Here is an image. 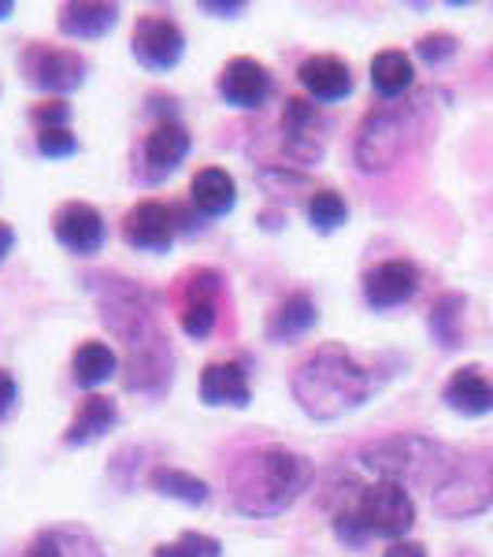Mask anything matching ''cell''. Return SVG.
<instances>
[{
    "label": "cell",
    "instance_id": "6da1fadb",
    "mask_svg": "<svg viewBox=\"0 0 493 557\" xmlns=\"http://www.w3.org/2000/svg\"><path fill=\"white\" fill-rule=\"evenodd\" d=\"M293 401L312 420H342L371 401L379 375L356 361L342 343H323L298 364L290 380Z\"/></svg>",
    "mask_w": 493,
    "mask_h": 557
},
{
    "label": "cell",
    "instance_id": "7a4b0ae2",
    "mask_svg": "<svg viewBox=\"0 0 493 557\" xmlns=\"http://www.w3.org/2000/svg\"><path fill=\"white\" fill-rule=\"evenodd\" d=\"M312 475L316 469L304 454H293L286 446H256L241 454L227 475L230 506L253 520L279 517L312 487Z\"/></svg>",
    "mask_w": 493,
    "mask_h": 557
},
{
    "label": "cell",
    "instance_id": "3957f363",
    "mask_svg": "<svg viewBox=\"0 0 493 557\" xmlns=\"http://www.w3.org/2000/svg\"><path fill=\"white\" fill-rule=\"evenodd\" d=\"M356 461H361V469L375 472L379 480L401 483L405 491L408 487L438 491L460 457L453 454V446L438 443V438L405 431V435H387V438H375V443L361 446Z\"/></svg>",
    "mask_w": 493,
    "mask_h": 557
},
{
    "label": "cell",
    "instance_id": "277c9868",
    "mask_svg": "<svg viewBox=\"0 0 493 557\" xmlns=\"http://www.w3.org/2000/svg\"><path fill=\"white\" fill-rule=\"evenodd\" d=\"M416 138V112L405 104H382L371 115H364L361 131H356V168L367 175L390 172L401 157L412 149Z\"/></svg>",
    "mask_w": 493,
    "mask_h": 557
},
{
    "label": "cell",
    "instance_id": "5b68a950",
    "mask_svg": "<svg viewBox=\"0 0 493 557\" xmlns=\"http://www.w3.org/2000/svg\"><path fill=\"white\" fill-rule=\"evenodd\" d=\"M493 506V457H460L434 491V513L445 520H468Z\"/></svg>",
    "mask_w": 493,
    "mask_h": 557
},
{
    "label": "cell",
    "instance_id": "8992f818",
    "mask_svg": "<svg viewBox=\"0 0 493 557\" xmlns=\"http://www.w3.org/2000/svg\"><path fill=\"white\" fill-rule=\"evenodd\" d=\"M97 309H101L108 331H115V338H123L127 349L164 335L156 327V317H152L146 294L134 283H127V278H104V286H97Z\"/></svg>",
    "mask_w": 493,
    "mask_h": 557
},
{
    "label": "cell",
    "instance_id": "52a82bcc",
    "mask_svg": "<svg viewBox=\"0 0 493 557\" xmlns=\"http://www.w3.org/2000/svg\"><path fill=\"white\" fill-rule=\"evenodd\" d=\"M20 71L23 78L41 94H75L86 83V60L75 49H56V45L30 41L20 52Z\"/></svg>",
    "mask_w": 493,
    "mask_h": 557
},
{
    "label": "cell",
    "instance_id": "ba28073f",
    "mask_svg": "<svg viewBox=\"0 0 493 557\" xmlns=\"http://www.w3.org/2000/svg\"><path fill=\"white\" fill-rule=\"evenodd\" d=\"M361 517L367 524L371 535H382V539H405L416 524V502L412 494L401 487V483H390V480H375L371 487L361 491Z\"/></svg>",
    "mask_w": 493,
    "mask_h": 557
},
{
    "label": "cell",
    "instance_id": "9c48e42d",
    "mask_svg": "<svg viewBox=\"0 0 493 557\" xmlns=\"http://www.w3.org/2000/svg\"><path fill=\"white\" fill-rule=\"evenodd\" d=\"M130 52L146 71H172L186 57V34L172 15H141L130 34Z\"/></svg>",
    "mask_w": 493,
    "mask_h": 557
},
{
    "label": "cell",
    "instance_id": "30bf717a",
    "mask_svg": "<svg viewBox=\"0 0 493 557\" xmlns=\"http://www.w3.org/2000/svg\"><path fill=\"white\" fill-rule=\"evenodd\" d=\"M127 372H123V383L134 394H146V398H164L167 386L175 380V354L167 346V338H149V343L127 349Z\"/></svg>",
    "mask_w": 493,
    "mask_h": 557
},
{
    "label": "cell",
    "instance_id": "8fae6325",
    "mask_svg": "<svg viewBox=\"0 0 493 557\" xmlns=\"http://www.w3.org/2000/svg\"><path fill=\"white\" fill-rule=\"evenodd\" d=\"M282 134H286V157L301 168H312L327 152V134L316 112V101L308 97H290L282 108Z\"/></svg>",
    "mask_w": 493,
    "mask_h": 557
},
{
    "label": "cell",
    "instance_id": "7c38bea8",
    "mask_svg": "<svg viewBox=\"0 0 493 557\" xmlns=\"http://www.w3.org/2000/svg\"><path fill=\"white\" fill-rule=\"evenodd\" d=\"M419 294V268L412 260H382V264L367 268L364 275V301L375 312H390L408 305Z\"/></svg>",
    "mask_w": 493,
    "mask_h": 557
},
{
    "label": "cell",
    "instance_id": "4fadbf2b",
    "mask_svg": "<svg viewBox=\"0 0 493 557\" xmlns=\"http://www.w3.org/2000/svg\"><path fill=\"white\" fill-rule=\"evenodd\" d=\"M52 235H56L60 246L75 257H93L104 249L108 227L104 215L86 201H67L60 205V212L52 215Z\"/></svg>",
    "mask_w": 493,
    "mask_h": 557
},
{
    "label": "cell",
    "instance_id": "5bb4252c",
    "mask_svg": "<svg viewBox=\"0 0 493 557\" xmlns=\"http://www.w3.org/2000/svg\"><path fill=\"white\" fill-rule=\"evenodd\" d=\"M123 238L141 253H167L175 242V215L164 201H138L123 215Z\"/></svg>",
    "mask_w": 493,
    "mask_h": 557
},
{
    "label": "cell",
    "instance_id": "9a60e30c",
    "mask_svg": "<svg viewBox=\"0 0 493 557\" xmlns=\"http://www.w3.org/2000/svg\"><path fill=\"white\" fill-rule=\"evenodd\" d=\"M271 89H275L271 71L253 57H235L219 71V97L230 108H260L271 97Z\"/></svg>",
    "mask_w": 493,
    "mask_h": 557
},
{
    "label": "cell",
    "instance_id": "2e32d148",
    "mask_svg": "<svg viewBox=\"0 0 493 557\" xmlns=\"http://www.w3.org/2000/svg\"><path fill=\"white\" fill-rule=\"evenodd\" d=\"M298 78L308 94V101H319V104H338L353 94V71L342 57H330V52H316V57L301 60L298 67Z\"/></svg>",
    "mask_w": 493,
    "mask_h": 557
},
{
    "label": "cell",
    "instance_id": "e0dca14e",
    "mask_svg": "<svg viewBox=\"0 0 493 557\" xmlns=\"http://www.w3.org/2000/svg\"><path fill=\"white\" fill-rule=\"evenodd\" d=\"M190 146H193L190 131H186L175 115L172 120H160L156 127L146 134V146H141V152H146L149 183H160V178L172 175L175 168L190 157Z\"/></svg>",
    "mask_w": 493,
    "mask_h": 557
},
{
    "label": "cell",
    "instance_id": "ac0fdd59",
    "mask_svg": "<svg viewBox=\"0 0 493 557\" xmlns=\"http://www.w3.org/2000/svg\"><path fill=\"white\" fill-rule=\"evenodd\" d=\"M442 401L460 417H486L493 412V375L479 364H464L445 380Z\"/></svg>",
    "mask_w": 493,
    "mask_h": 557
},
{
    "label": "cell",
    "instance_id": "d6986e66",
    "mask_svg": "<svg viewBox=\"0 0 493 557\" xmlns=\"http://www.w3.org/2000/svg\"><path fill=\"white\" fill-rule=\"evenodd\" d=\"M197 391H201V401H204V406H212V409H223V406L245 409L249 401H253V386H249L245 368L235 364V361L204 364Z\"/></svg>",
    "mask_w": 493,
    "mask_h": 557
},
{
    "label": "cell",
    "instance_id": "ffe728a7",
    "mask_svg": "<svg viewBox=\"0 0 493 557\" xmlns=\"http://www.w3.org/2000/svg\"><path fill=\"white\" fill-rule=\"evenodd\" d=\"M115 424H119L115 401L104 398V394H86L64 431V443L67 446H93L97 438H104Z\"/></svg>",
    "mask_w": 493,
    "mask_h": 557
},
{
    "label": "cell",
    "instance_id": "44dd1931",
    "mask_svg": "<svg viewBox=\"0 0 493 557\" xmlns=\"http://www.w3.org/2000/svg\"><path fill=\"white\" fill-rule=\"evenodd\" d=\"M190 205L204 220L227 215L238 205V186H235V178H230V172H223V168H215V164L201 168L190 183Z\"/></svg>",
    "mask_w": 493,
    "mask_h": 557
},
{
    "label": "cell",
    "instance_id": "7402d4cb",
    "mask_svg": "<svg viewBox=\"0 0 493 557\" xmlns=\"http://www.w3.org/2000/svg\"><path fill=\"white\" fill-rule=\"evenodd\" d=\"M30 557H108L93 532L78 524H52L38 532L30 546Z\"/></svg>",
    "mask_w": 493,
    "mask_h": 557
},
{
    "label": "cell",
    "instance_id": "603a6c76",
    "mask_svg": "<svg viewBox=\"0 0 493 557\" xmlns=\"http://www.w3.org/2000/svg\"><path fill=\"white\" fill-rule=\"evenodd\" d=\"M119 23V8L115 4H93V0H78V4L60 8V34L75 41H97L104 38L112 26Z\"/></svg>",
    "mask_w": 493,
    "mask_h": 557
},
{
    "label": "cell",
    "instance_id": "cb8c5ba5",
    "mask_svg": "<svg viewBox=\"0 0 493 557\" xmlns=\"http://www.w3.org/2000/svg\"><path fill=\"white\" fill-rule=\"evenodd\" d=\"M412 83H416V67H412L408 52L401 49H382L371 57V86L382 101H397L405 97Z\"/></svg>",
    "mask_w": 493,
    "mask_h": 557
},
{
    "label": "cell",
    "instance_id": "d4e9b609",
    "mask_svg": "<svg viewBox=\"0 0 493 557\" xmlns=\"http://www.w3.org/2000/svg\"><path fill=\"white\" fill-rule=\"evenodd\" d=\"M312 323H316V301H312V294L293 290L290 298H282L279 309L271 312V320H267V338L279 346L293 343V338H301Z\"/></svg>",
    "mask_w": 493,
    "mask_h": 557
},
{
    "label": "cell",
    "instance_id": "484cf974",
    "mask_svg": "<svg viewBox=\"0 0 493 557\" xmlns=\"http://www.w3.org/2000/svg\"><path fill=\"white\" fill-rule=\"evenodd\" d=\"M149 487L160 494V498H175L182 502V506H208V483L197 480L193 472L186 469H175V465H156V469L149 472Z\"/></svg>",
    "mask_w": 493,
    "mask_h": 557
},
{
    "label": "cell",
    "instance_id": "4316f807",
    "mask_svg": "<svg viewBox=\"0 0 493 557\" xmlns=\"http://www.w3.org/2000/svg\"><path fill=\"white\" fill-rule=\"evenodd\" d=\"M71 372H75V383L83 386V391H93V386L108 383L119 372V357H115V349L108 343L89 338V343L78 346L75 357H71Z\"/></svg>",
    "mask_w": 493,
    "mask_h": 557
},
{
    "label": "cell",
    "instance_id": "83f0119b",
    "mask_svg": "<svg viewBox=\"0 0 493 557\" xmlns=\"http://www.w3.org/2000/svg\"><path fill=\"white\" fill-rule=\"evenodd\" d=\"M464 309H468V298L464 294H442L434 305H430V335H434L438 346L456 349L464 343Z\"/></svg>",
    "mask_w": 493,
    "mask_h": 557
},
{
    "label": "cell",
    "instance_id": "f1b7e54d",
    "mask_svg": "<svg viewBox=\"0 0 493 557\" xmlns=\"http://www.w3.org/2000/svg\"><path fill=\"white\" fill-rule=\"evenodd\" d=\"M349 220V205L338 190H316L308 201V223L319 235H334L338 227Z\"/></svg>",
    "mask_w": 493,
    "mask_h": 557
},
{
    "label": "cell",
    "instance_id": "f546056e",
    "mask_svg": "<svg viewBox=\"0 0 493 557\" xmlns=\"http://www.w3.org/2000/svg\"><path fill=\"white\" fill-rule=\"evenodd\" d=\"M178 323H182V335H186V338H193V343H204V338H212L215 323H219V298L182 301Z\"/></svg>",
    "mask_w": 493,
    "mask_h": 557
},
{
    "label": "cell",
    "instance_id": "4dcf8cb0",
    "mask_svg": "<svg viewBox=\"0 0 493 557\" xmlns=\"http://www.w3.org/2000/svg\"><path fill=\"white\" fill-rule=\"evenodd\" d=\"M152 557H223V543L204 532H182L175 543H160Z\"/></svg>",
    "mask_w": 493,
    "mask_h": 557
},
{
    "label": "cell",
    "instance_id": "1f68e13d",
    "mask_svg": "<svg viewBox=\"0 0 493 557\" xmlns=\"http://www.w3.org/2000/svg\"><path fill=\"white\" fill-rule=\"evenodd\" d=\"M361 502V498H356ZM356 502H349V506H342L334 513V535L342 539L345 546H353V550H361V546L371 539V532H367V524H364V517H361V506Z\"/></svg>",
    "mask_w": 493,
    "mask_h": 557
},
{
    "label": "cell",
    "instance_id": "d6a6232c",
    "mask_svg": "<svg viewBox=\"0 0 493 557\" xmlns=\"http://www.w3.org/2000/svg\"><path fill=\"white\" fill-rule=\"evenodd\" d=\"M182 301H197V298H219L223 294V272L215 268H193V272L182 275Z\"/></svg>",
    "mask_w": 493,
    "mask_h": 557
},
{
    "label": "cell",
    "instance_id": "836d02e7",
    "mask_svg": "<svg viewBox=\"0 0 493 557\" xmlns=\"http://www.w3.org/2000/svg\"><path fill=\"white\" fill-rule=\"evenodd\" d=\"M416 57L424 60V64H430V67L445 64V60L456 57V38H453V34H442V30L424 34V38L416 41Z\"/></svg>",
    "mask_w": 493,
    "mask_h": 557
},
{
    "label": "cell",
    "instance_id": "e575fe53",
    "mask_svg": "<svg viewBox=\"0 0 493 557\" xmlns=\"http://www.w3.org/2000/svg\"><path fill=\"white\" fill-rule=\"evenodd\" d=\"M38 152L45 160H67L78 152V138L71 134V127L60 131H38Z\"/></svg>",
    "mask_w": 493,
    "mask_h": 557
},
{
    "label": "cell",
    "instance_id": "d590c367",
    "mask_svg": "<svg viewBox=\"0 0 493 557\" xmlns=\"http://www.w3.org/2000/svg\"><path fill=\"white\" fill-rule=\"evenodd\" d=\"M30 120H34V127H38V131H60V127H67V123H71V104L60 101V97H52V101L34 104Z\"/></svg>",
    "mask_w": 493,
    "mask_h": 557
},
{
    "label": "cell",
    "instance_id": "8d00e7d4",
    "mask_svg": "<svg viewBox=\"0 0 493 557\" xmlns=\"http://www.w3.org/2000/svg\"><path fill=\"white\" fill-rule=\"evenodd\" d=\"M15 401H20V383H15V375L8 368H0V420L15 409Z\"/></svg>",
    "mask_w": 493,
    "mask_h": 557
},
{
    "label": "cell",
    "instance_id": "74e56055",
    "mask_svg": "<svg viewBox=\"0 0 493 557\" xmlns=\"http://www.w3.org/2000/svg\"><path fill=\"white\" fill-rule=\"evenodd\" d=\"M201 12L219 15V20H235V15L245 12V4L241 0H201Z\"/></svg>",
    "mask_w": 493,
    "mask_h": 557
},
{
    "label": "cell",
    "instance_id": "f35d334b",
    "mask_svg": "<svg viewBox=\"0 0 493 557\" xmlns=\"http://www.w3.org/2000/svg\"><path fill=\"white\" fill-rule=\"evenodd\" d=\"M382 557H427V546L424 543H408V539H397V543H390V550Z\"/></svg>",
    "mask_w": 493,
    "mask_h": 557
},
{
    "label": "cell",
    "instance_id": "ab89813d",
    "mask_svg": "<svg viewBox=\"0 0 493 557\" xmlns=\"http://www.w3.org/2000/svg\"><path fill=\"white\" fill-rule=\"evenodd\" d=\"M12 249H15V231H12V223L0 220V264H4Z\"/></svg>",
    "mask_w": 493,
    "mask_h": 557
},
{
    "label": "cell",
    "instance_id": "60d3db41",
    "mask_svg": "<svg viewBox=\"0 0 493 557\" xmlns=\"http://www.w3.org/2000/svg\"><path fill=\"white\" fill-rule=\"evenodd\" d=\"M12 12H15V4H12V0H0V23H4Z\"/></svg>",
    "mask_w": 493,
    "mask_h": 557
},
{
    "label": "cell",
    "instance_id": "b9f144b4",
    "mask_svg": "<svg viewBox=\"0 0 493 557\" xmlns=\"http://www.w3.org/2000/svg\"><path fill=\"white\" fill-rule=\"evenodd\" d=\"M490 67H493V52H490Z\"/></svg>",
    "mask_w": 493,
    "mask_h": 557
}]
</instances>
